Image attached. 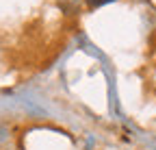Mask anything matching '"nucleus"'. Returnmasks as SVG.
<instances>
[{
  "mask_svg": "<svg viewBox=\"0 0 156 150\" xmlns=\"http://www.w3.org/2000/svg\"><path fill=\"white\" fill-rule=\"evenodd\" d=\"M89 2V7H93V9H98V7H102V5H108V2H115V0H87Z\"/></svg>",
  "mask_w": 156,
  "mask_h": 150,
  "instance_id": "1",
  "label": "nucleus"
}]
</instances>
